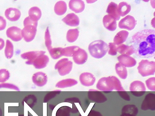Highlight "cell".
<instances>
[{
  "instance_id": "obj_10",
  "label": "cell",
  "mask_w": 155,
  "mask_h": 116,
  "mask_svg": "<svg viewBox=\"0 0 155 116\" xmlns=\"http://www.w3.org/2000/svg\"><path fill=\"white\" fill-rule=\"evenodd\" d=\"M7 36L12 40L18 41L23 37L21 29L16 26H12L8 28L6 31Z\"/></svg>"
},
{
  "instance_id": "obj_36",
  "label": "cell",
  "mask_w": 155,
  "mask_h": 116,
  "mask_svg": "<svg viewBox=\"0 0 155 116\" xmlns=\"http://www.w3.org/2000/svg\"><path fill=\"white\" fill-rule=\"evenodd\" d=\"M10 77L9 71L5 69H0V82H3L7 80Z\"/></svg>"
},
{
  "instance_id": "obj_26",
  "label": "cell",
  "mask_w": 155,
  "mask_h": 116,
  "mask_svg": "<svg viewBox=\"0 0 155 116\" xmlns=\"http://www.w3.org/2000/svg\"><path fill=\"white\" fill-rule=\"evenodd\" d=\"M29 16L31 19L38 22L41 16V12L40 9L36 6L31 8L28 11Z\"/></svg>"
},
{
  "instance_id": "obj_30",
  "label": "cell",
  "mask_w": 155,
  "mask_h": 116,
  "mask_svg": "<svg viewBox=\"0 0 155 116\" xmlns=\"http://www.w3.org/2000/svg\"><path fill=\"white\" fill-rule=\"evenodd\" d=\"M138 109L136 106L133 105H125L122 110V113L128 114L136 116L138 113Z\"/></svg>"
},
{
  "instance_id": "obj_19",
  "label": "cell",
  "mask_w": 155,
  "mask_h": 116,
  "mask_svg": "<svg viewBox=\"0 0 155 116\" xmlns=\"http://www.w3.org/2000/svg\"><path fill=\"white\" fill-rule=\"evenodd\" d=\"M69 6L70 9L76 13L82 12L85 8L84 2L80 0H71L69 3Z\"/></svg>"
},
{
  "instance_id": "obj_16",
  "label": "cell",
  "mask_w": 155,
  "mask_h": 116,
  "mask_svg": "<svg viewBox=\"0 0 155 116\" xmlns=\"http://www.w3.org/2000/svg\"><path fill=\"white\" fill-rule=\"evenodd\" d=\"M6 17L11 21H17L20 18L21 15L20 11L18 8H9L7 9L5 12Z\"/></svg>"
},
{
  "instance_id": "obj_37",
  "label": "cell",
  "mask_w": 155,
  "mask_h": 116,
  "mask_svg": "<svg viewBox=\"0 0 155 116\" xmlns=\"http://www.w3.org/2000/svg\"><path fill=\"white\" fill-rule=\"evenodd\" d=\"M146 86L148 89L152 91H155V78H149L146 81Z\"/></svg>"
},
{
  "instance_id": "obj_12",
  "label": "cell",
  "mask_w": 155,
  "mask_h": 116,
  "mask_svg": "<svg viewBox=\"0 0 155 116\" xmlns=\"http://www.w3.org/2000/svg\"><path fill=\"white\" fill-rule=\"evenodd\" d=\"M45 51H31L24 53L21 54L22 58L27 59L25 63L28 65H31L37 57L40 55L44 54Z\"/></svg>"
},
{
  "instance_id": "obj_4",
  "label": "cell",
  "mask_w": 155,
  "mask_h": 116,
  "mask_svg": "<svg viewBox=\"0 0 155 116\" xmlns=\"http://www.w3.org/2000/svg\"><path fill=\"white\" fill-rule=\"evenodd\" d=\"M138 72L143 77L153 75L155 72V62L142 60L137 67Z\"/></svg>"
},
{
  "instance_id": "obj_33",
  "label": "cell",
  "mask_w": 155,
  "mask_h": 116,
  "mask_svg": "<svg viewBox=\"0 0 155 116\" xmlns=\"http://www.w3.org/2000/svg\"><path fill=\"white\" fill-rule=\"evenodd\" d=\"M5 53L6 57L8 59L11 58L13 54V46L8 40L6 41Z\"/></svg>"
},
{
  "instance_id": "obj_8",
  "label": "cell",
  "mask_w": 155,
  "mask_h": 116,
  "mask_svg": "<svg viewBox=\"0 0 155 116\" xmlns=\"http://www.w3.org/2000/svg\"><path fill=\"white\" fill-rule=\"evenodd\" d=\"M136 24L137 21L134 17L128 15L120 21L118 26L121 29L131 31L134 28Z\"/></svg>"
},
{
  "instance_id": "obj_2",
  "label": "cell",
  "mask_w": 155,
  "mask_h": 116,
  "mask_svg": "<svg viewBox=\"0 0 155 116\" xmlns=\"http://www.w3.org/2000/svg\"><path fill=\"white\" fill-rule=\"evenodd\" d=\"M96 88L100 90L105 92H111L114 90L118 92L125 91L120 81L114 76L101 78L97 84Z\"/></svg>"
},
{
  "instance_id": "obj_25",
  "label": "cell",
  "mask_w": 155,
  "mask_h": 116,
  "mask_svg": "<svg viewBox=\"0 0 155 116\" xmlns=\"http://www.w3.org/2000/svg\"><path fill=\"white\" fill-rule=\"evenodd\" d=\"M117 51L122 55L130 56L134 53L132 45L128 46L124 44L117 45Z\"/></svg>"
},
{
  "instance_id": "obj_40",
  "label": "cell",
  "mask_w": 155,
  "mask_h": 116,
  "mask_svg": "<svg viewBox=\"0 0 155 116\" xmlns=\"http://www.w3.org/2000/svg\"><path fill=\"white\" fill-rule=\"evenodd\" d=\"M118 93L121 97L124 100L127 101L130 100L129 96L125 91H119L118 92Z\"/></svg>"
},
{
  "instance_id": "obj_28",
  "label": "cell",
  "mask_w": 155,
  "mask_h": 116,
  "mask_svg": "<svg viewBox=\"0 0 155 116\" xmlns=\"http://www.w3.org/2000/svg\"><path fill=\"white\" fill-rule=\"evenodd\" d=\"M78 83L76 80L72 79H67L58 82L56 85V87L64 88L74 86Z\"/></svg>"
},
{
  "instance_id": "obj_7",
  "label": "cell",
  "mask_w": 155,
  "mask_h": 116,
  "mask_svg": "<svg viewBox=\"0 0 155 116\" xmlns=\"http://www.w3.org/2000/svg\"><path fill=\"white\" fill-rule=\"evenodd\" d=\"M129 89L131 93L137 97L142 96L146 91L144 84L140 81H135L132 82L130 84Z\"/></svg>"
},
{
  "instance_id": "obj_18",
  "label": "cell",
  "mask_w": 155,
  "mask_h": 116,
  "mask_svg": "<svg viewBox=\"0 0 155 116\" xmlns=\"http://www.w3.org/2000/svg\"><path fill=\"white\" fill-rule=\"evenodd\" d=\"M49 61L48 56L44 54L40 55L34 61L33 65L37 69L45 67Z\"/></svg>"
},
{
  "instance_id": "obj_24",
  "label": "cell",
  "mask_w": 155,
  "mask_h": 116,
  "mask_svg": "<svg viewBox=\"0 0 155 116\" xmlns=\"http://www.w3.org/2000/svg\"><path fill=\"white\" fill-rule=\"evenodd\" d=\"M131 9L130 5L126 2H120L118 5L117 12L120 16L124 17L128 14Z\"/></svg>"
},
{
  "instance_id": "obj_15",
  "label": "cell",
  "mask_w": 155,
  "mask_h": 116,
  "mask_svg": "<svg viewBox=\"0 0 155 116\" xmlns=\"http://www.w3.org/2000/svg\"><path fill=\"white\" fill-rule=\"evenodd\" d=\"M103 22L104 27L107 30L114 31L117 27L116 19L109 14L105 15L103 19Z\"/></svg>"
},
{
  "instance_id": "obj_11",
  "label": "cell",
  "mask_w": 155,
  "mask_h": 116,
  "mask_svg": "<svg viewBox=\"0 0 155 116\" xmlns=\"http://www.w3.org/2000/svg\"><path fill=\"white\" fill-rule=\"evenodd\" d=\"M72 56L74 62L79 65L85 63L88 58L87 52L84 50L80 48L74 53Z\"/></svg>"
},
{
  "instance_id": "obj_32",
  "label": "cell",
  "mask_w": 155,
  "mask_h": 116,
  "mask_svg": "<svg viewBox=\"0 0 155 116\" xmlns=\"http://www.w3.org/2000/svg\"><path fill=\"white\" fill-rule=\"evenodd\" d=\"M80 47L76 46H72L63 48L62 51V56H72L74 53Z\"/></svg>"
},
{
  "instance_id": "obj_44",
  "label": "cell",
  "mask_w": 155,
  "mask_h": 116,
  "mask_svg": "<svg viewBox=\"0 0 155 116\" xmlns=\"http://www.w3.org/2000/svg\"><path fill=\"white\" fill-rule=\"evenodd\" d=\"M2 111H1V110L0 109V116H2Z\"/></svg>"
},
{
  "instance_id": "obj_1",
  "label": "cell",
  "mask_w": 155,
  "mask_h": 116,
  "mask_svg": "<svg viewBox=\"0 0 155 116\" xmlns=\"http://www.w3.org/2000/svg\"><path fill=\"white\" fill-rule=\"evenodd\" d=\"M131 42L134 53L137 56L149 58L154 55V30L146 29L137 32L132 37Z\"/></svg>"
},
{
  "instance_id": "obj_39",
  "label": "cell",
  "mask_w": 155,
  "mask_h": 116,
  "mask_svg": "<svg viewBox=\"0 0 155 116\" xmlns=\"http://www.w3.org/2000/svg\"><path fill=\"white\" fill-rule=\"evenodd\" d=\"M2 88H8L17 91H20L19 89L17 86L13 84L9 83L0 84V89Z\"/></svg>"
},
{
  "instance_id": "obj_14",
  "label": "cell",
  "mask_w": 155,
  "mask_h": 116,
  "mask_svg": "<svg viewBox=\"0 0 155 116\" xmlns=\"http://www.w3.org/2000/svg\"><path fill=\"white\" fill-rule=\"evenodd\" d=\"M33 83L37 86L42 87L46 83L47 77L46 74L41 72H38L34 73L32 77Z\"/></svg>"
},
{
  "instance_id": "obj_41",
  "label": "cell",
  "mask_w": 155,
  "mask_h": 116,
  "mask_svg": "<svg viewBox=\"0 0 155 116\" xmlns=\"http://www.w3.org/2000/svg\"><path fill=\"white\" fill-rule=\"evenodd\" d=\"M6 22L5 19L2 16H0V30L4 29L6 26Z\"/></svg>"
},
{
  "instance_id": "obj_43",
  "label": "cell",
  "mask_w": 155,
  "mask_h": 116,
  "mask_svg": "<svg viewBox=\"0 0 155 116\" xmlns=\"http://www.w3.org/2000/svg\"><path fill=\"white\" fill-rule=\"evenodd\" d=\"M120 116H135L132 115L131 114H128L122 113V114L120 115Z\"/></svg>"
},
{
  "instance_id": "obj_6",
  "label": "cell",
  "mask_w": 155,
  "mask_h": 116,
  "mask_svg": "<svg viewBox=\"0 0 155 116\" xmlns=\"http://www.w3.org/2000/svg\"><path fill=\"white\" fill-rule=\"evenodd\" d=\"M37 25L28 24L24 26L21 30V34L26 41L30 42L34 38L37 32Z\"/></svg>"
},
{
  "instance_id": "obj_31",
  "label": "cell",
  "mask_w": 155,
  "mask_h": 116,
  "mask_svg": "<svg viewBox=\"0 0 155 116\" xmlns=\"http://www.w3.org/2000/svg\"><path fill=\"white\" fill-rule=\"evenodd\" d=\"M79 31L77 29H70L68 30L66 35L67 41L70 43L75 41L79 36Z\"/></svg>"
},
{
  "instance_id": "obj_5",
  "label": "cell",
  "mask_w": 155,
  "mask_h": 116,
  "mask_svg": "<svg viewBox=\"0 0 155 116\" xmlns=\"http://www.w3.org/2000/svg\"><path fill=\"white\" fill-rule=\"evenodd\" d=\"M73 66L72 62L67 58L62 59L55 64L54 68L58 70L59 74L64 76L69 74L71 71Z\"/></svg>"
},
{
  "instance_id": "obj_34",
  "label": "cell",
  "mask_w": 155,
  "mask_h": 116,
  "mask_svg": "<svg viewBox=\"0 0 155 116\" xmlns=\"http://www.w3.org/2000/svg\"><path fill=\"white\" fill-rule=\"evenodd\" d=\"M63 48L60 47L52 48L48 51L51 57L53 59H57L62 56Z\"/></svg>"
},
{
  "instance_id": "obj_23",
  "label": "cell",
  "mask_w": 155,
  "mask_h": 116,
  "mask_svg": "<svg viewBox=\"0 0 155 116\" xmlns=\"http://www.w3.org/2000/svg\"><path fill=\"white\" fill-rule=\"evenodd\" d=\"M118 5L117 4L112 2L109 4L106 10V12L114 18L116 21L119 20L120 16L117 12Z\"/></svg>"
},
{
  "instance_id": "obj_35",
  "label": "cell",
  "mask_w": 155,
  "mask_h": 116,
  "mask_svg": "<svg viewBox=\"0 0 155 116\" xmlns=\"http://www.w3.org/2000/svg\"><path fill=\"white\" fill-rule=\"evenodd\" d=\"M45 45L48 51L52 47H51V39L50 35L48 29L47 27L45 33Z\"/></svg>"
},
{
  "instance_id": "obj_9",
  "label": "cell",
  "mask_w": 155,
  "mask_h": 116,
  "mask_svg": "<svg viewBox=\"0 0 155 116\" xmlns=\"http://www.w3.org/2000/svg\"><path fill=\"white\" fill-rule=\"evenodd\" d=\"M141 108L143 110L155 109V95L149 93L145 97L141 106Z\"/></svg>"
},
{
  "instance_id": "obj_20",
  "label": "cell",
  "mask_w": 155,
  "mask_h": 116,
  "mask_svg": "<svg viewBox=\"0 0 155 116\" xmlns=\"http://www.w3.org/2000/svg\"><path fill=\"white\" fill-rule=\"evenodd\" d=\"M62 20L66 24L71 26H77L79 24L78 17L74 13L68 14Z\"/></svg>"
},
{
  "instance_id": "obj_22",
  "label": "cell",
  "mask_w": 155,
  "mask_h": 116,
  "mask_svg": "<svg viewBox=\"0 0 155 116\" xmlns=\"http://www.w3.org/2000/svg\"><path fill=\"white\" fill-rule=\"evenodd\" d=\"M129 32L126 30H122L118 32L114 38V43L118 45L125 42L129 35Z\"/></svg>"
},
{
  "instance_id": "obj_21",
  "label": "cell",
  "mask_w": 155,
  "mask_h": 116,
  "mask_svg": "<svg viewBox=\"0 0 155 116\" xmlns=\"http://www.w3.org/2000/svg\"><path fill=\"white\" fill-rule=\"evenodd\" d=\"M91 93L90 95L91 99L97 103H101L105 102L107 98L101 92L95 90H90Z\"/></svg>"
},
{
  "instance_id": "obj_29",
  "label": "cell",
  "mask_w": 155,
  "mask_h": 116,
  "mask_svg": "<svg viewBox=\"0 0 155 116\" xmlns=\"http://www.w3.org/2000/svg\"><path fill=\"white\" fill-rule=\"evenodd\" d=\"M116 72L119 76L123 79H125L127 76V72L126 67L120 63H116L115 66Z\"/></svg>"
},
{
  "instance_id": "obj_13",
  "label": "cell",
  "mask_w": 155,
  "mask_h": 116,
  "mask_svg": "<svg viewBox=\"0 0 155 116\" xmlns=\"http://www.w3.org/2000/svg\"><path fill=\"white\" fill-rule=\"evenodd\" d=\"M95 80L94 75L88 72L82 73L79 77V80L81 83L86 86L93 85L95 82Z\"/></svg>"
},
{
  "instance_id": "obj_42",
  "label": "cell",
  "mask_w": 155,
  "mask_h": 116,
  "mask_svg": "<svg viewBox=\"0 0 155 116\" xmlns=\"http://www.w3.org/2000/svg\"><path fill=\"white\" fill-rule=\"evenodd\" d=\"M5 42L4 40L2 38H0V50L3 48Z\"/></svg>"
},
{
  "instance_id": "obj_17",
  "label": "cell",
  "mask_w": 155,
  "mask_h": 116,
  "mask_svg": "<svg viewBox=\"0 0 155 116\" xmlns=\"http://www.w3.org/2000/svg\"><path fill=\"white\" fill-rule=\"evenodd\" d=\"M118 61L125 67H131L134 66L137 63L136 60L129 56L121 55L117 57Z\"/></svg>"
},
{
  "instance_id": "obj_3",
  "label": "cell",
  "mask_w": 155,
  "mask_h": 116,
  "mask_svg": "<svg viewBox=\"0 0 155 116\" xmlns=\"http://www.w3.org/2000/svg\"><path fill=\"white\" fill-rule=\"evenodd\" d=\"M108 48L107 44L101 40L92 42L89 44L88 47L91 55L97 59L101 58L104 56L108 51Z\"/></svg>"
},
{
  "instance_id": "obj_27",
  "label": "cell",
  "mask_w": 155,
  "mask_h": 116,
  "mask_svg": "<svg viewBox=\"0 0 155 116\" xmlns=\"http://www.w3.org/2000/svg\"><path fill=\"white\" fill-rule=\"evenodd\" d=\"M67 10L66 3L63 1L58 2L54 7L55 13L58 15H61L65 13Z\"/></svg>"
},
{
  "instance_id": "obj_38",
  "label": "cell",
  "mask_w": 155,
  "mask_h": 116,
  "mask_svg": "<svg viewBox=\"0 0 155 116\" xmlns=\"http://www.w3.org/2000/svg\"><path fill=\"white\" fill-rule=\"evenodd\" d=\"M108 46L109 48L108 54L112 56L116 55L117 53V45L114 43H110L108 44Z\"/></svg>"
}]
</instances>
